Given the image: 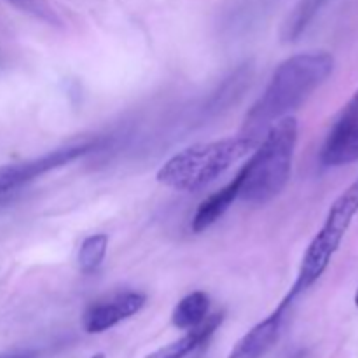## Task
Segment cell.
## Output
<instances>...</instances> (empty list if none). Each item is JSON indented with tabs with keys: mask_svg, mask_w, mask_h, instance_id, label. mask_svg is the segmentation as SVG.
Listing matches in <instances>:
<instances>
[{
	"mask_svg": "<svg viewBox=\"0 0 358 358\" xmlns=\"http://www.w3.org/2000/svg\"><path fill=\"white\" fill-rule=\"evenodd\" d=\"M320 161L324 166H346L358 161V90L329 131Z\"/></svg>",
	"mask_w": 358,
	"mask_h": 358,
	"instance_id": "8992f818",
	"label": "cell"
},
{
	"mask_svg": "<svg viewBox=\"0 0 358 358\" xmlns=\"http://www.w3.org/2000/svg\"><path fill=\"white\" fill-rule=\"evenodd\" d=\"M224 320L222 313L212 315V317L206 318L201 325H198L196 329L187 331V334L182 336L177 341L170 343V345L163 346V348L156 350L154 353H150L145 358H185L191 355L192 352L199 348L201 345H205L210 338L213 336V332L220 327Z\"/></svg>",
	"mask_w": 358,
	"mask_h": 358,
	"instance_id": "30bf717a",
	"label": "cell"
},
{
	"mask_svg": "<svg viewBox=\"0 0 358 358\" xmlns=\"http://www.w3.org/2000/svg\"><path fill=\"white\" fill-rule=\"evenodd\" d=\"M334 70V56L327 51L299 52L276 66L271 80L243 121L247 135L259 136L280 119L292 115Z\"/></svg>",
	"mask_w": 358,
	"mask_h": 358,
	"instance_id": "6da1fadb",
	"label": "cell"
},
{
	"mask_svg": "<svg viewBox=\"0 0 358 358\" xmlns=\"http://www.w3.org/2000/svg\"><path fill=\"white\" fill-rule=\"evenodd\" d=\"M9 2L16 3V6H21V7H27V9H31V7L35 6L34 0H9Z\"/></svg>",
	"mask_w": 358,
	"mask_h": 358,
	"instance_id": "5bb4252c",
	"label": "cell"
},
{
	"mask_svg": "<svg viewBox=\"0 0 358 358\" xmlns=\"http://www.w3.org/2000/svg\"><path fill=\"white\" fill-rule=\"evenodd\" d=\"M358 213V178L350 184L341 194L336 198L332 206L329 208L324 226L320 227L311 243L304 252L303 262H301L299 273H297L296 283L292 285L287 297L296 301L301 294L315 285L327 271L332 257L341 247L353 219Z\"/></svg>",
	"mask_w": 358,
	"mask_h": 358,
	"instance_id": "277c9868",
	"label": "cell"
},
{
	"mask_svg": "<svg viewBox=\"0 0 358 358\" xmlns=\"http://www.w3.org/2000/svg\"><path fill=\"white\" fill-rule=\"evenodd\" d=\"M294 303H296V301H292L290 297L285 296V299L278 304V308H276L269 317H266L264 320L259 322L255 327H252L250 331L234 345V348L231 350L229 357L227 358L264 357L266 353L275 346V343L278 341L280 334H282L283 324H285L287 313H289Z\"/></svg>",
	"mask_w": 358,
	"mask_h": 358,
	"instance_id": "ba28073f",
	"label": "cell"
},
{
	"mask_svg": "<svg viewBox=\"0 0 358 358\" xmlns=\"http://www.w3.org/2000/svg\"><path fill=\"white\" fill-rule=\"evenodd\" d=\"M240 187H241V173L238 171L236 177L229 182L227 185H224L220 191L213 192L212 196L205 199V201L199 203L198 210H196L194 217H192V231L196 234L203 233L208 227H212L224 213L229 210V206L233 205L234 199L240 198Z\"/></svg>",
	"mask_w": 358,
	"mask_h": 358,
	"instance_id": "9c48e42d",
	"label": "cell"
},
{
	"mask_svg": "<svg viewBox=\"0 0 358 358\" xmlns=\"http://www.w3.org/2000/svg\"><path fill=\"white\" fill-rule=\"evenodd\" d=\"M320 2L322 0H303V3L297 7L296 13H294V16H292V20H290L289 37H297V35L303 31V28L306 27L308 21L313 17L315 10L318 9Z\"/></svg>",
	"mask_w": 358,
	"mask_h": 358,
	"instance_id": "4fadbf2b",
	"label": "cell"
},
{
	"mask_svg": "<svg viewBox=\"0 0 358 358\" xmlns=\"http://www.w3.org/2000/svg\"><path fill=\"white\" fill-rule=\"evenodd\" d=\"M94 149V143H79V145L62 147V149L51 150L35 159L21 161V163L3 164L0 166V196L7 192L20 189L21 185L49 173V171L62 168L79 157L86 156L87 152Z\"/></svg>",
	"mask_w": 358,
	"mask_h": 358,
	"instance_id": "5b68a950",
	"label": "cell"
},
{
	"mask_svg": "<svg viewBox=\"0 0 358 358\" xmlns=\"http://www.w3.org/2000/svg\"><path fill=\"white\" fill-rule=\"evenodd\" d=\"M259 138L243 133L240 136L189 145L171 156L157 170V182L182 192H196L213 184L236 163L250 156Z\"/></svg>",
	"mask_w": 358,
	"mask_h": 358,
	"instance_id": "3957f363",
	"label": "cell"
},
{
	"mask_svg": "<svg viewBox=\"0 0 358 358\" xmlns=\"http://www.w3.org/2000/svg\"><path fill=\"white\" fill-rule=\"evenodd\" d=\"M108 248V236L103 233L91 234L86 240L80 243L79 255H77V262H79V269L84 275L94 273L103 262L105 255H107Z\"/></svg>",
	"mask_w": 358,
	"mask_h": 358,
	"instance_id": "7c38bea8",
	"label": "cell"
},
{
	"mask_svg": "<svg viewBox=\"0 0 358 358\" xmlns=\"http://www.w3.org/2000/svg\"><path fill=\"white\" fill-rule=\"evenodd\" d=\"M90 358H105V355H103V353H96V355H93V357H90Z\"/></svg>",
	"mask_w": 358,
	"mask_h": 358,
	"instance_id": "9a60e30c",
	"label": "cell"
},
{
	"mask_svg": "<svg viewBox=\"0 0 358 358\" xmlns=\"http://www.w3.org/2000/svg\"><path fill=\"white\" fill-rule=\"evenodd\" d=\"M299 124L294 115L269 126L262 142L240 170V199L250 205H266L283 192L292 175Z\"/></svg>",
	"mask_w": 358,
	"mask_h": 358,
	"instance_id": "7a4b0ae2",
	"label": "cell"
},
{
	"mask_svg": "<svg viewBox=\"0 0 358 358\" xmlns=\"http://www.w3.org/2000/svg\"><path fill=\"white\" fill-rule=\"evenodd\" d=\"M208 294L196 290V292L187 294L184 299L178 301L177 306L173 308V313H171V324L178 331H191L208 318Z\"/></svg>",
	"mask_w": 358,
	"mask_h": 358,
	"instance_id": "8fae6325",
	"label": "cell"
},
{
	"mask_svg": "<svg viewBox=\"0 0 358 358\" xmlns=\"http://www.w3.org/2000/svg\"><path fill=\"white\" fill-rule=\"evenodd\" d=\"M355 304H357V308H358V289H357V294H355Z\"/></svg>",
	"mask_w": 358,
	"mask_h": 358,
	"instance_id": "2e32d148",
	"label": "cell"
},
{
	"mask_svg": "<svg viewBox=\"0 0 358 358\" xmlns=\"http://www.w3.org/2000/svg\"><path fill=\"white\" fill-rule=\"evenodd\" d=\"M147 303V296L142 292H124L100 301L86 310L83 317V327L87 334H101L128 320L138 313Z\"/></svg>",
	"mask_w": 358,
	"mask_h": 358,
	"instance_id": "52a82bcc",
	"label": "cell"
}]
</instances>
